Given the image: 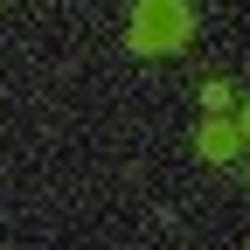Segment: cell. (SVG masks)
Returning a JSON list of instances; mask_svg holds the SVG:
<instances>
[{
  "label": "cell",
  "instance_id": "obj_4",
  "mask_svg": "<svg viewBox=\"0 0 250 250\" xmlns=\"http://www.w3.org/2000/svg\"><path fill=\"white\" fill-rule=\"evenodd\" d=\"M236 125H243V139H250V98H243V111H236Z\"/></svg>",
  "mask_w": 250,
  "mask_h": 250
},
{
  "label": "cell",
  "instance_id": "obj_3",
  "mask_svg": "<svg viewBox=\"0 0 250 250\" xmlns=\"http://www.w3.org/2000/svg\"><path fill=\"white\" fill-rule=\"evenodd\" d=\"M229 104H236V90H229V77H208V83H202V111L215 118V111H229Z\"/></svg>",
  "mask_w": 250,
  "mask_h": 250
},
{
  "label": "cell",
  "instance_id": "obj_2",
  "mask_svg": "<svg viewBox=\"0 0 250 250\" xmlns=\"http://www.w3.org/2000/svg\"><path fill=\"white\" fill-rule=\"evenodd\" d=\"M236 146H243V125H236L229 111H215V118H202V132H195V153H202V160H215V167H229V160H236Z\"/></svg>",
  "mask_w": 250,
  "mask_h": 250
},
{
  "label": "cell",
  "instance_id": "obj_1",
  "mask_svg": "<svg viewBox=\"0 0 250 250\" xmlns=\"http://www.w3.org/2000/svg\"><path fill=\"white\" fill-rule=\"evenodd\" d=\"M195 42V7L188 0H139L132 28H125V49L132 56H174Z\"/></svg>",
  "mask_w": 250,
  "mask_h": 250
}]
</instances>
